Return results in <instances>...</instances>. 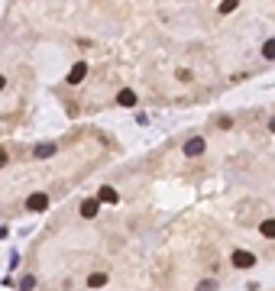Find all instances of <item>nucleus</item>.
Instances as JSON below:
<instances>
[{
  "instance_id": "nucleus-10",
  "label": "nucleus",
  "mask_w": 275,
  "mask_h": 291,
  "mask_svg": "<svg viewBox=\"0 0 275 291\" xmlns=\"http://www.w3.org/2000/svg\"><path fill=\"white\" fill-rule=\"evenodd\" d=\"M32 152H36V159H46V155H52V152H55V143H39L36 149H32Z\"/></svg>"
},
{
  "instance_id": "nucleus-16",
  "label": "nucleus",
  "mask_w": 275,
  "mask_h": 291,
  "mask_svg": "<svg viewBox=\"0 0 275 291\" xmlns=\"http://www.w3.org/2000/svg\"><path fill=\"white\" fill-rule=\"evenodd\" d=\"M3 85H7V78H3V75H0V91H3Z\"/></svg>"
},
{
  "instance_id": "nucleus-6",
  "label": "nucleus",
  "mask_w": 275,
  "mask_h": 291,
  "mask_svg": "<svg viewBox=\"0 0 275 291\" xmlns=\"http://www.w3.org/2000/svg\"><path fill=\"white\" fill-rule=\"evenodd\" d=\"M97 198H101L104 204H117V201H120V194L113 191V188H110V184H104L101 191H97Z\"/></svg>"
},
{
  "instance_id": "nucleus-1",
  "label": "nucleus",
  "mask_w": 275,
  "mask_h": 291,
  "mask_svg": "<svg viewBox=\"0 0 275 291\" xmlns=\"http://www.w3.org/2000/svg\"><path fill=\"white\" fill-rule=\"evenodd\" d=\"M230 262H233V268H252V265H256V256L246 253V249H233Z\"/></svg>"
},
{
  "instance_id": "nucleus-2",
  "label": "nucleus",
  "mask_w": 275,
  "mask_h": 291,
  "mask_svg": "<svg viewBox=\"0 0 275 291\" xmlns=\"http://www.w3.org/2000/svg\"><path fill=\"white\" fill-rule=\"evenodd\" d=\"M101 204H104L101 198H87L84 204H81V217H84V220H94V217L101 214Z\"/></svg>"
},
{
  "instance_id": "nucleus-15",
  "label": "nucleus",
  "mask_w": 275,
  "mask_h": 291,
  "mask_svg": "<svg viewBox=\"0 0 275 291\" xmlns=\"http://www.w3.org/2000/svg\"><path fill=\"white\" fill-rule=\"evenodd\" d=\"M269 130H272V133H275V116H272V120H269Z\"/></svg>"
},
{
  "instance_id": "nucleus-11",
  "label": "nucleus",
  "mask_w": 275,
  "mask_h": 291,
  "mask_svg": "<svg viewBox=\"0 0 275 291\" xmlns=\"http://www.w3.org/2000/svg\"><path fill=\"white\" fill-rule=\"evenodd\" d=\"M262 58H269V61L275 58V39H266V42H262Z\"/></svg>"
},
{
  "instance_id": "nucleus-3",
  "label": "nucleus",
  "mask_w": 275,
  "mask_h": 291,
  "mask_svg": "<svg viewBox=\"0 0 275 291\" xmlns=\"http://www.w3.org/2000/svg\"><path fill=\"white\" fill-rule=\"evenodd\" d=\"M46 207H49V198L42 191H32L29 201H26V210H32V214H39V210H46Z\"/></svg>"
},
{
  "instance_id": "nucleus-8",
  "label": "nucleus",
  "mask_w": 275,
  "mask_h": 291,
  "mask_svg": "<svg viewBox=\"0 0 275 291\" xmlns=\"http://www.w3.org/2000/svg\"><path fill=\"white\" fill-rule=\"evenodd\" d=\"M87 285H91V288H104V285H107V272H91V275H87Z\"/></svg>"
},
{
  "instance_id": "nucleus-7",
  "label": "nucleus",
  "mask_w": 275,
  "mask_h": 291,
  "mask_svg": "<svg viewBox=\"0 0 275 291\" xmlns=\"http://www.w3.org/2000/svg\"><path fill=\"white\" fill-rule=\"evenodd\" d=\"M117 104H120V107H133V104H136V91H130V87L120 91L117 94Z\"/></svg>"
},
{
  "instance_id": "nucleus-17",
  "label": "nucleus",
  "mask_w": 275,
  "mask_h": 291,
  "mask_svg": "<svg viewBox=\"0 0 275 291\" xmlns=\"http://www.w3.org/2000/svg\"><path fill=\"white\" fill-rule=\"evenodd\" d=\"M3 159H7V152H3V149H0V165H3Z\"/></svg>"
},
{
  "instance_id": "nucleus-14",
  "label": "nucleus",
  "mask_w": 275,
  "mask_h": 291,
  "mask_svg": "<svg viewBox=\"0 0 275 291\" xmlns=\"http://www.w3.org/2000/svg\"><path fill=\"white\" fill-rule=\"evenodd\" d=\"M197 291H217V282H211V278H207V282L197 285Z\"/></svg>"
},
{
  "instance_id": "nucleus-9",
  "label": "nucleus",
  "mask_w": 275,
  "mask_h": 291,
  "mask_svg": "<svg viewBox=\"0 0 275 291\" xmlns=\"http://www.w3.org/2000/svg\"><path fill=\"white\" fill-rule=\"evenodd\" d=\"M259 233H262V236H266V239H275V220H272V217L259 223Z\"/></svg>"
},
{
  "instance_id": "nucleus-5",
  "label": "nucleus",
  "mask_w": 275,
  "mask_h": 291,
  "mask_svg": "<svg viewBox=\"0 0 275 291\" xmlns=\"http://www.w3.org/2000/svg\"><path fill=\"white\" fill-rule=\"evenodd\" d=\"M87 75V61H75V68L68 71V85H81Z\"/></svg>"
},
{
  "instance_id": "nucleus-13",
  "label": "nucleus",
  "mask_w": 275,
  "mask_h": 291,
  "mask_svg": "<svg viewBox=\"0 0 275 291\" xmlns=\"http://www.w3.org/2000/svg\"><path fill=\"white\" fill-rule=\"evenodd\" d=\"M32 285H36V278H32V275H26V278H20V291H29V288H32Z\"/></svg>"
},
{
  "instance_id": "nucleus-12",
  "label": "nucleus",
  "mask_w": 275,
  "mask_h": 291,
  "mask_svg": "<svg viewBox=\"0 0 275 291\" xmlns=\"http://www.w3.org/2000/svg\"><path fill=\"white\" fill-rule=\"evenodd\" d=\"M236 3H240V0H223V3H220V13H233Z\"/></svg>"
},
{
  "instance_id": "nucleus-4",
  "label": "nucleus",
  "mask_w": 275,
  "mask_h": 291,
  "mask_svg": "<svg viewBox=\"0 0 275 291\" xmlns=\"http://www.w3.org/2000/svg\"><path fill=\"white\" fill-rule=\"evenodd\" d=\"M207 149V143L201 136H194V139H188V143H185V155H188V159H194V155H201Z\"/></svg>"
}]
</instances>
